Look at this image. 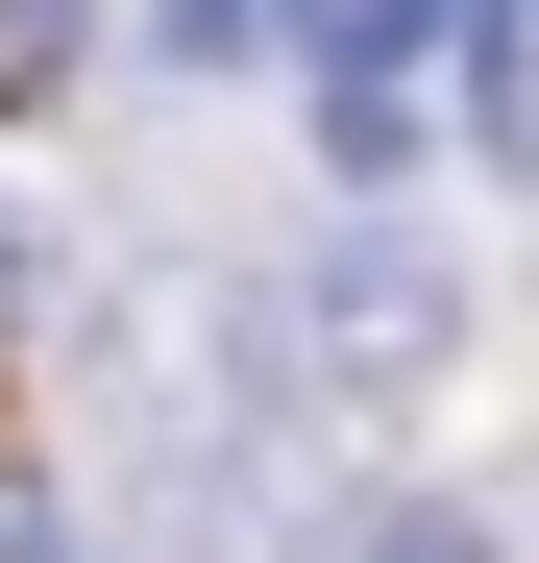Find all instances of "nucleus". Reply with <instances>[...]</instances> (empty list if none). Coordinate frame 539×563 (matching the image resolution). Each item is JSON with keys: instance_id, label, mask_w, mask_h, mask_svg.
<instances>
[{"instance_id": "1", "label": "nucleus", "mask_w": 539, "mask_h": 563, "mask_svg": "<svg viewBox=\"0 0 539 563\" xmlns=\"http://www.w3.org/2000/svg\"><path fill=\"white\" fill-rule=\"evenodd\" d=\"M441 343H466V295H441L417 245H343V269H319V367H343V393H417Z\"/></svg>"}]
</instances>
